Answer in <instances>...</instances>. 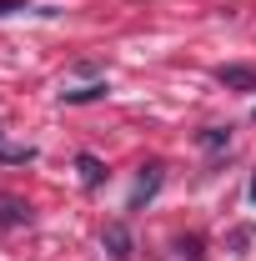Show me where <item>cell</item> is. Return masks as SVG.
Segmentation results:
<instances>
[{"mask_svg":"<svg viewBox=\"0 0 256 261\" xmlns=\"http://www.w3.org/2000/svg\"><path fill=\"white\" fill-rule=\"evenodd\" d=\"M15 10H31V0H0V20L15 15Z\"/></svg>","mask_w":256,"mask_h":261,"instance_id":"12","label":"cell"},{"mask_svg":"<svg viewBox=\"0 0 256 261\" xmlns=\"http://www.w3.org/2000/svg\"><path fill=\"white\" fill-rule=\"evenodd\" d=\"M35 161V146H5L0 141V166H31Z\"/></svg>","mask_w":256,"mask_h":261,"instance_id":"9","label":"cell"},{"mask_svg":"<svg viewBox=\"0 0 256 261\" xmlns=\"http://www.w3.org/2000/svg\"><path fill=\"white\" fill-rule=\"evenodd\" d=\"M161 181H166L161 161L141 166V176H136V186H131V201H126V211H141V206H151V201H156V191H161Z\"/></svg>","mask_w":256,"mask_h":261,"instance_id":"1","label":"cell"},{"mask_svg":"<svg viewBox=\"0 0 256 261\" xmlns=\"http://www.w3.org/2000/svg\"><path fill=\"white\" fill-rule=\"evenodd\" d=\"M176 261H206V241H201V236H181V241H176Z\"/></svg>","mask_w":256,"mask_h":261,"instance_id":"8","label":"cell"},{"mask_svg":"<svg viewBox=\"0 0 256 261\" xmlns=\"http://www.w3.org/2000/svg\"><path fill=\"white\" fill-rule=\"evenodd\" d=\"M216 81L226 91H256V70L251 65H216Z\"/></svg>","mask_w":256,"mask_h":261,"instance_id":"5","label":"cell"},{"mask_svg":"<svg viewBox=\"0 0 256 261\" xmlns=\"http://www.w3.org/2000/svg\"><path fill=\"white\" fill-rule=\"evenodd\" d=\"M75 171H81V186H86V191H100V186H106V161L91 156V151L75 156Z\"/></svg>","mask_w":256,"mask_h":261,"instance_id":"4","label":"cell"},{"mask_svg":"<svg viewBox=\"0 0 256 261\" xmlns=\"http://www.w3.org/2000/svg\"><path fill=\"white\" fill-rule=\"evenodd\" d=\"M31 201L25 196H0V226L5 231H15V226H31Z\"/></svg>","mask_w":256,"mask_h":261,"instance_id":"3","label":"cell"},{"mask_svg":"<svg viewBox=\"0 0 256 261\" xmlns=\"http://www.w3.org/2000/svg\"><path fill=\"white\" fill-rule=\"evenodd\" d=\"M100 246H106L111 261H131V256H136V236H131L126 221H111V226L100 231Z\"/></svg>","mask_w":256,"mask_h":261,"instance_id":"2","label":"cell"},{"mask_svg":"<svg viewBox=\"0 0 256 261\" xmlns=\"http://www.w3.org/2000/svg\"><path fill=\"white\" fill-rule=\"evenodd\" d=\"M91 100H106V81H86L75 91H61V106H91Z\"/></svg>","mask_w":256,"mask_h":261,"instance_id":"6","label":"cell"},{"mask_svg":"<svg viewBox=\"0 0 256 261\" xmlns=\"http://www.w3.org/2000/svg\"><path fill=\"white\" fill-rule=\"evenodd\" d=\"M246 201L256 206V171H251V186H246Z\"/></svg>","mask_w":256,"mask_h":261,"instance_id":"13","label":"cell"},{"mask_svg":"<svg viewBox=\"0 0 256 261\" xmlns=\"http://www.w3.org/2000/svg\"><path fill=\"white\" fill-rule=\"evenodd\" d=\"M196 141H201V151H211V156H216V151H231V126H206Z\"/></svg>","mask_w":256,"mask_h":261,"instance_id":"7","label":"cell"},{"mask_svg":"<svg viewBox=\"0 0 256 261\" xmlns=\"http://www.w3.org/2000/svg\"><path fill=\"white\" fill-rule=\"evenodd\" d=\"M70 70H75V75H86V81H96V75H100V65H96V61H75Z\"/></svg>","mask_w":256,"mask_h":261,"instance_id":"11","label":"cell"},{"mask_svg":"<svg viewBox=\"0 0 256 261\" xmlns=\"http://www.w3.org/2000/svg\"><path fill=\"white\" fill-rule=\"evenodd\" d=\"M251 236H256V226H236V231H231V251H246Z\"/></svg>","mask_w":256,"mask_h":261,"instance_id":"10","label":"cell"}]
</instances>
